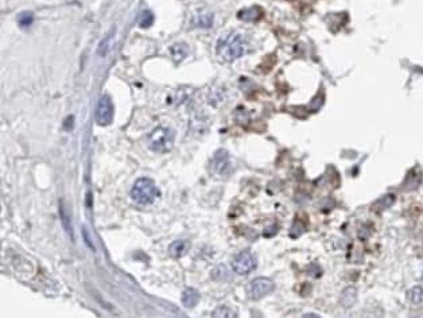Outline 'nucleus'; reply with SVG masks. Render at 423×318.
I'll return each instance as SVG.
<instances>
[{
    "mask_svg": "<svg viewBox=\"0 0 423 318\" xmlns=\"http://www.w3.org/2000/svg\"><path fill=\"white\" fill-rule=\"evenodd\" d=\"M83 231H84L83 233H84V237H85V242H87V246H88V247H91L92 250L94 251V247H93V244H92L91 239H88V236H87V231H85V228H84Z\"/></svg>",
    "mask_w": 423,
    "mask_h": 318,
    "instance_id": "nucleus-22",
    "label": "nucleus"
},
{
    "mask_svg": "<svg viewBox=\"0 0 423 318\" xmlns=\"http://www.w3.org/2000/svg\"><path fill=\"white\" fill-rule=\"evenodd\" d=\"M395 203V195L394 194H387L384 195V197H381V198H379L375 203V205H373V208H375V210H384L387 209V208H390L392 204Z\"/></svg>",
    "mask_w": 423,
    "mask_h": 318,
    "instance_id": "nucleus-16",
    "label": "nucleus"
},
{
    "mask_svg": "<svg viewBox=\"0 0 423 318\" xmlns=\"http://www.w3.org/2000/svg\"><path fill=\"white\" fill-rule=\"evenodd\" d=\"M237 16H239V19L244 21V22H256V21H259L263 16V10L260 7H257V6H253V7L239 11Z\"/></svg>",
    "mask_w": 423,
    "mask_h": 318,
    "instance_id": "nucleus-11",
    "label": "nucleus"
},
{
    "mask_svg": "<svg viewBox=\"0 0 423 318\" xmlns=\"http://www.w3.org/2000/svg\"><path fill=\"white\" fill-rule=\"evenodd\" d=\"M174 132L169 127H156L155 130L151 131L147 137V145L149 148L154 152H169L174 146Z\"/></svg>",
    "mask_w": 423,
    "mask_h": 318,
    "instance_id": "nucleus-3",
    "label": "nucleus"
},
{
    "mask_svg": "<svg viewBox=\"0 0 423 318\" xmlns=\"http://www.w3.org/2000/svg\"><path fill=\"white\" fill-rule=\"evenodd\" d=\"M356 298H357V291H356V289H353V287H348V289L343 293L341 304L345 307H352L353 304L356 302Z\"/></svg>",
    "mask_w": 423,
    "mask_h": 318,
    "instance_id": "nucleus-15",
    "label": "nucleus"
},
{
    "mask_svg": "<svg viewBox=\"0 0 423 318\" xmlns=\"http://www.w3.org/2000/svg\"><path fill=\"white\" fill-rule=\"evenodd\" d=\"M190 248V243L188 240H184V239H179V240H175L170 244L169 247V253L170 256L174 257V259H179L184 255H186V252Z\"/></svg>",
    "mask_w": 423,
    "mask_h": 318,
    "instance_id": "nucleus-9",
    "label": "nucleus"
},
{
    "mask_svg": "<svg viewBox=\"0 0 423 318\" xmlns=\"http://www.w3.org/2000/svg\"><path fill=\"white\" fill-rule=\"evenodd\" d=\"M256 257L251 251H241V252L236 255L233 262H232L233 271L239 275H248L256 268Z\"/></svg>",
    "mask_w": 423,
    "mask_h": 318,
    "instance_id": "nucleus-4",
    "label": "nucleus"
},
{
    "mask_svg": "<svg viewBox=\"0 0 423 318\" xmlns=\"http://www.w3.org/2000/svg\"><path fill=\"white\" fill-rule=\"evenodd\" d=\"M152 23H154V15H152V12L151 11L142 12L140 19H139V26L147 29V27H150Z\"/></svg>",
    "mask_w": 423,
    "mask_h": 318,
    "instance_id": "nucleus-20",
    "label": "nucleus"
},
{
    "mask_svg": "<svg viewBox=\"0 0 423 318\" xmlns=\"http://www.w3.org/2000/svg\"><path fill=\"white\" fill-rule=\"evenodd\" d=\"M182 305L188 309H193L199 302V293L197 290L189 287L182 293Z\"/></svg>",
    "mask_w": 423,
    "mask_h": 318,
    "instance_id": "nucleus-12",
    "label": "nucleus"
},
{
    "mask_svg": "<svg viewBox=\"0 0 423 318\" xmlns=\"http://www.w3.org/2000/svg\"><path fill=\"white\" fill-rule=\"evenodd\" d=\"M229 169H231V158L227 150L220 148L214 152L213 158L209 163V170L210 173L214 175H225L228 174Z\"/></svg>",
    "mask_w": 423,
    "mask_h": 318,
    "instance_id": "nucleus-7",
    "label": "nucleus"
},
{
    "mask_svg": "<svg viewBox=\"0 0 423 318\" xmlns=\"http://www.w3.org/2000/svg\"><path fill=\"white\" fill-rule=\"evenodd\" d=\"M213 317H237V313L228 306H220L212 313Z\"/></svg>",
    "mask_w": 423,
    "mask_h": 318,
    "instance_id": "nucleus-19",
    "label": "nucleus"
},
{
    "mask_svg": "<svg viewBox=\"0 0 423 318\" xmlns=\"http://www.w3.org/2000/svg\"><path fill=\"white\" fill-rule=\"evenodd\" d=\"M94 117H96V123L102 127L109 126V124L112 123L113 104L112 98L109 97L108 94H104V96L100 97V100H98L97 103V107H96Z\"/></svg>",
    "mask_w": 423,
    "mask_h": 318,
    "instance_id": "nucleus-5",
    "label": "nucleus"
},
{
    "mask_svg": "<svg viewBox=\"0 0 423 318\" xmlns=\"http://www.w3.org/2000/svg\"><path fill=\"white\" fill-rule=\"evenodd\" d=\"M170 51H171V55H173L174 61L181 62L182 59L186 58V55H188L189 49L185 44H175L171 46Z\"/></svg>",
    "mask_w": 423,
    "mask_h": 318,
    "instance_id": "nucleus-14",
    "label": "nucleus"
},
{
    "mask_svg": "<svg viewBox=\"0 0 423 318\" xmlns=\"http://www.w3.org/2000/svg\"><path fill=\"white\" fill-rule=\"evenodd\" d=\"M59 216L62 218V224H64V228H65L66 233L70 236L72 240H74V235H73V227H72V221H70V216L69 213H66L65 205H64V201H59Z\"/></svg>",
    "mask_w": 423,
    "mask_h": 318,
    "instance_id": "nucleus-13",
    "label": "nucleus"
},
{
    "mask_svg": "<svg viewBox=\"0 0 423 318\" xmlns=\"http://www.w3.org/2000/svg\"><path fill=\"white\" fill-rule=\"evenodd\" d=\"M244 49H246L244 39L239 33L225 34L218 39L216 46L217 57L223 62H232L240 58L244 54Z\"/></svg>",
    "mask_w": 423,
    "mask_h": 318,
    "instance_id": "nucleus-1",
    "label": "nucleus"
},
{
    "mask_svg": "<svg viewBox=\"0 0 423 318\" xmlns=\"http://www.w3.org/2000/svg\"><path fill=\"white\" fill-rule=\"evenodd\" d=\"M420 181H422V173H420V169L418 167H414L412 170L409 171L407 177H406L405 182H403V189L405 190H414L419 186Z\"/></svg>",
    "mask_w": 423,
    "mask_h": 318,
    "instance_id": "nucleus-10",
    "label": "nucleus"
},
{
    "mask_svg": "<svg viewBox=\"0 0 423 318\" xmlns=\"http://www.w3.org/2000/svg\"><path fill=\"white\" fill-rule=\"evenodd\" d=\"M159 192L155 182L150 178H139L131 189V198L139 205H150L158 197Z\"/></svg>",
    "mask_w": 423,
    "mask_h": 318,
    "instance_id": "nucleus-2",
    "label": "nucleus"
},
{
    "mask_svg": "<svg viewBox=\"0 0 423 318\" xmlns=\"http://www.w3.org/2000/svg\"><path fill=\"white\" fill-rule=\"evenodd\" d=\"M34 22V14L31 11H25L21 12L18 16V25L23 29H27L30 26L33 25Z\"/></svg>",
    "mask_w": 423,
    "mask_h": 318,
    "instance_id": "nucleus-18",
    "label": "nucleus"
},
{
    "mask_svg": "<svg viewBox=\"0 0 423 318\" xmlns=\"http://www.w3.org/2000/svg\"><path fill=\"white\" fill-rule=\"evenodd\" d=\"M407 296H409V300L411 301L412 304H423V289L419 287V286H415V287H412L411 290H409Z\"/></svg>",
    "mask_w": 423,
    "mask_h": 318,
    "instance_id": "nucleus-17",
    "label": "nucleus"
},
{
    "mask_svg": "<svg viewBox=\"0 0 423 318\" xmlns=\"http://www.w3.org/2000/svg\"><path fill=\"white\" fill-rule=\"evenodd\" d=\"M214 16L212 12L208 11H198L197 14L193 15L192 25L198 29H210L213 26Z\"/></svg>",
    "mask_w": 423,
    "mask_h": 318,
    "instance_id": "nucleus-8",
    "label": "nucleus"
},
{
    "mask_svg": "<svg viewBox=\"0 0 423 318\" xmlns=\"http://www.w3.org/2000/svg\"><path fill=\"white\" fill-rule=\"evenodd\" d=\"M111 36H112V35H107L104 39L100 42V45H98V54L102 55V57H105V55H107V53H108V50H109L108 42H109V39H111Z\"/></svg>",
    "mask_w": 423,
    "mask_h": 318,
    "instance_id": "nucleus-21",
    "label": "nucleus"
},
{
    "mask_svg": "<svg viewBox=\"0 0 423 318\" xmlns=\"http://www.w3.org/2000/svg\"><path fill=\"white\" fill-rule=\"evenodd\" d=\"M275 289V285L271 279L264 278V276H259L251 281L250 286H248V295L251 300H261L268 294H271Z\"/></svg>",
    "mask_w": 423,
    "mask_h": 318,
    "instance_id": "nucleus-6",
    "label": "nucleus"
}]
</instances>
